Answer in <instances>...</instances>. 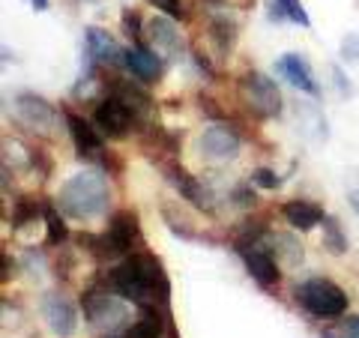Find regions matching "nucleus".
<instances>
[{"label":"nucleus","instance_id":"nucleus-1","mask_svg":"<svg viewBox=\"0 0 359 338\" xmlns=\"http://www.w3.org/2000/svg\"><path fill=\"white\" fill-rule=\"evenodd\" d=\"M105 288L141 309L168 306V297H171V281L165 276L162 261L153 252H144V249L120 257V261L108 269Z\"/></svg>","mask_w":359,"mask_h":338},{"label":"nucleus","instance_id":"nucleus-2","mask_svg":"<svg viewBox=\"0 0 359 338\" xmlns=\"http://www.w3.org/2000/svg\"><path fill=\"white\" fill-rule=\"evenodd\" d=\"M54 204H57V210L66 219L96 222L111 207V183L96 168H81V171H75L72 177H66L60 183L57 195H54Z\"/></svg>","mask_w":359,"mask_h":338},{"label":"nucleus","instance_id":"nucleus-3","mask_svg":"<svg viewBox=\"0 0 359 338\" xmlns=\"http://www.w3.org/2000/svg\"><path fill=\"white\" fill-rule=\"evenodd\" d=\"M132 302L108 288H87L81 294V311L96 338H114L132 323Z\"/></svg>","mask_w":359,"mask_h":338},{"label":"nucleus","instance_id":"nucleus-4","mask_svg":"<svg viewBox=\"0 0 359 338\" xmlns=\"http://www.w3.org/2000/svg\"><path fill=\"white\" fill-rule=\"evenodd\" d=\"M294 299L299 302V309L306 314L320 318V320H335L347 311V294L332 278H323V276L299 281L294 288Z\"/></svg>","mask_w":359,"mask_h":338},{"label":"nucleus","instance_id":"nucleus-5","mask_svg":"<svg viewBox=\"0 0 359 338\" xmlns=\"http://www.w3.org/2000/svg\"><path fill=\"white\" fill-rule=\"evenodd\" d=\"M237 96L243 99V105L252 111L255 117L261 120H278L285 108L282 90L269 75H264L261 69H245L237 78Z\"/></svg>","mask_w":359,"mask_h":338},{"label":"nucleus","instance_id":"nucleus-6","mask_svg":"<svg viewBox=\"0 0 359 338\" xmlns=\"http://www.w3.org/2000/svg\"><path fill=\"white\" fill-rule=\"evenodd\" d=\"M13 111H15V120L27 132L39 135V138H51L54 135V126H57V108H54L48 99H42L36 93H18L13 99Z\"/></svg>","mask_w":359,"mask_h":338},{"label":"nucleus","instance_id":"nucleus-7","mask_svg":"<svg viewBox=\"0 0 359 338\" xmlns=\"http://www.w3.org/2000/svg\"><path fill=\"white\" fill-rule=\"evenodd\" d=\"M96 123V129L105 135V138L111 141H120V138H126V135L132 132L135 126V114L126 108V102H120L117 96H105L102 102H96L93 108V117H90Z\"/></svg>","mask_w":359,"mask_h":338},{"label":"nucleus","instance_id":"nucleus-8","mask_svg":"<svg viewBox=\"0 0 359 338\" xmlns=\"http://www.w3.org/2000/svg\"><path fill=\"white\" fill-rule=\"evenodd\" d=\"M240 135L233 132L231 126H207L204 132L198 135V156L207 162H231L240 156Z\"/></svg>","mask_w":359,"mask_h":338},{"label":"nucleus","instance_id":"nucleus-9","mask_svg":"<svg viewBox=\"0 0 359 338\" xmlns=\"http://www.w3.org/2000/svg\"><path fill=\"white\" fill-rule=\"evenodd\" d=\"M42 320L57 338H72L78 330V306L63 290H48L42 297Z\"/></svg>","mask_w":359,"mask_h":338},{"label":"nucleus","instance_id":"nucleus-10","mask_svg":"<svg viewBox=\"0 0 359 338\" xmlns=\"http://www.w3.org/2000/svg\"><path fill=\"white\" fill-rule=\"evenodd\" d=\"M63 120H66V129H69V135H72L75 153L81 156V159H90V162H102V156H105L102 138L105 135L96 129V123L84 120L81 114H75V111H69V108H63Z\"/></svg>","mask_w":359,"mask_h":338},{"label":"nucleus","instance_id":"nucleus-11","mask_svg":"<svg viewBox=\"0 0 359 338\" xmlns=\"http://www.w3.org/2000/svg\"><path fill=\"white\" fill-rule=\"evenodd\" d=\"M123 66L132 75V81L138 84H159L162 81V69H165V58L159 51L147 48L144 42H132L129 48H123Z\"/></svg>","mask_w":359,"mask_h":338},{"label":"nucleus","instance_id":"nucleus-12","mask_svg":"<svg viewBox=\"0 0 359 338\" xmlns=\"http://www.w3.org/2000/svg\"><path fill=\"white\" fill-rule=\"evenodd\" d=\"M177 18L171 15H153L147 21V30H144V39L150 42V48H156L165 60H180L186 54V42L183 33L174 25Z\"/></svg>","mask_w":359,"mask_h":338},{"label":"nucleus","instance_id":"nucleus-13","mask_svg":"<svg viewBox=\"0 0 359 338\" xmlns=\"http://www.w3.org/2000/svg\"><path fill=\"white\" fill-rule=\"evenodd\" d=\"M276 72L282 75L294 90H299V93H306L311 99L320 96V84H318V78H314V69H311L306 54L285 51L282 58H276Z\"/></svg>","mask_w":359,"mask_h":338},{"label":"nucleus","instance_id":"nucleus-14","mask_svg":"<svg viewBox=\"0 0 359 338\" xmlns=\"http://www.w3.org/2000/svg\"><path fill=\"white\" fill-rule=\"evenodd\" d=\"M243 264H245V273H249L257 285L273 290L278 288V281H282V269H278V257L266 249L264 243H255V245H243L237 249Z\"/></svg>","mask_w":359,"mask_h":338},{"label":"nucleus","instance_id":"nucleus-15","mask_svg":"<svg viewBox=\"0 0 359 338\" xmlns=\"http://www.w3.org/2000/svg\"><path fill=\"white\" fill-rule=\"evenodd\" d=\"M105 234H108V240H111V245L117 249L120 257H126L129 252H138V245H141V240H144L138 212H135V210H117L114 216L108 219Z\"/></svg>","mask_w":359,"mask_h":338},{"label":"nucleus","instance_id":"nucleus-16","mask_svg":"<svg viewBox=\"0 0 359 338\" xmlns=\"http://www.w3.org/2000/svg\"><path fill=\"white\" fill-rule=\"evenodd\" d=\"M84 58H87V69L93 66H117L123 63V48L114 42L108 30L102 27H87L84 30Z\"/></svg>","mask_w":359,"mask_h":338},{"label":"nucleus","instance_id":"nucleus-17","mask_svg":"<svg viewBox=\"0 0 359 338\" xmlns=\"http://www.w3.org/2000/svg\"><path fill=\"white\" fill-rule=\"evenodd\" d=\"M165 177L171 180V186L180 191V198H186L195 210L210 212L212 204H216V201H212V191H210L204 183H201V180H195L192 174H186L183 165H168V168H165Z\"/></svg>","mask_w":359,"mask_h":338},{"label":"nucleus","instance_id":"nucleus-18","mask_svg":"<svg viewBox=\"0 0 359 338\" xmlns=\"http://www.w3.org/2000/svg\"><path fill=\"white\" fill-rule=\"evenodd\" d=\"M111 96H117L120 102H126V108L135 114V123H141V126H153V99L144 93L138 84L114 78V81H111Z\"/></svg>","mask_w":359,"mask_h":338},{"label":"nucleus","instance_id":"nucleus-19","mask_svg":"<svg viewBox=\"0 0 359 338\" xmlns=\"http://www.w3.org/2000/svg\"><path fill=\"white\" fill-rule=\"evenodd\" d=\"M207 36H210V45L216 48L219 58H231L233 45H237V36H240V25L233 18H228V13L212 15L210 25H207Z\"/></svg>","mask_w":359,"mask_h":338},{"label":"nucleus","instance_id":"nucleus-20","mask_svg":"<svg viewBox=\"0 0 359 338\" xmlns=\"http://www.w3.org/2000/svg\"><path fill=\"white\" fill-rule=\"evenodd\" d=\"M282 216L294 231L306 234V231L318 228L327 212H323L318 204H311V201H287V204H282Z\"/></svg>","mask_w":359,"mask_h":338},{"label":"nucleus","instance_id":"nucleus-21","mask_svg":"<svg viewBox=\"0 0 359 338\" xmlns=\"http://www.w3.org/2000/svg\"><path fill=\"white\" fill-rule=\"evenodd\" d=\"M144 314L135 323H129L126 330L114 338H165V320H162V311L150 306V309H141Z\"/></svg>","mask_w":359,"mask_h":338},{"label":"nucleus","instance_id":"nucleus-22","mask_svg":"<svg viewBox=\"0 0 359 338\" xmlns=\"http://www.w3.org/2000/svg\"><path fill=\"white\" fill-rule=\"evenodd\" d=\"M266 18L273 25H282V21H294L299 27H311V15L306 13V6L299 0H266Z\"/></svg>","mask_w":359,"mask_h":338},{"label":"nucleus","instance_id":"nucleus-23","mask_svg":"<svg viewBox=\"0 0 359 338\" xmlns=\"http://www.w3.org/2000/svg\"><path fill=\"white\" fill-rule=\"evenodd\" d=\"M261 243L278 257V264H287V266H299L302 264V245H299V240H294V236H287V234H266Z\"/></svg>","mask_w":359,"mask_h":338},{"label":"nucleus","instance_id":"nucleus-24","mask_svg":"<svg viewBox=\"0 0 359 338\" xmlns=\"http://www.w3.org/2000/svg\"><path fill=\"white\" fill-rule=\"evenodd\" d=\"M78 245L87 249L99 264H117L120 261V255H117L114 245H111L108 234H87L84 231V234H78Z\"/></svg>","mask_w":359,"mask_h":338},{"label":"nucleus","instance_id":"nucleus-25","mask_svg":"<svg viewBox=\"0 0 359 338\" xmlns=\"http://www.w3.org/2000/svg\"><path fill=\"white\" fill-rule=\"evenodd\" d=\"M42 216H45V207H39L33 198H18L13 204V219H9V224H13V231H25L27 224H36Z\"/></svg>","mask_w":359,"mask_h":338},{"label":"nucleus","instance_id":"nucleus-26","mask_svg":"<svg viewBox=\"0 0 359 338\" xmlns=\"http://www.w3.org/2000/svg\"><path fill=\"white\" fill-rule=\"evenodd\" d=\"M320 228H323V249H327L330 255H344L347 252V234L341 231V224L335 216H323L320 222Z\"/></svg>","mask_w":359,"mask_h":338},{"label":"nucleus","instance_id":"nucleus-27","mask_svg":"<svg viewBox=\"0 0 359 338\" xmlns=\"http://www.w3.org/2000/svg\"><path fill=\"white\" fill-rule=\"evenodd\" d=\"M66 216L57 210V204H45V216H42V222H45V231H48V243H54V245H63L66 240H69V231H66V222H63Z\"/></svg>","mask_w":359,"mask_h":338},{"label":"nucleus","instance_id":"nucleus-28","mask_svg":"<svg viewBox=\"0 0 359 338\" xmlns=\"http://www.w3.org/2000/svg\"><path fill=\"white\" fill-rule=\"evenodd\" d=\"M120 21H123V33H126L132 42H144V30H147V21H144L138 13H135V9H123Z\"/></svg>","mask_w":359,"mask_h":338},{"label":"nucleus","instance_id":"nucleus-29","mask_svg":"<svg viewBox=\"0 0 359 338\" xmlns=\"http://www.w3.org/2000/svg\"><path fill=\"white\" fill-rule=\"evenodd\" d=\"M341 60L344 63H359V33L351 30V33H344V39H341Z\"/></svg>","mask_w":359,"mask_h":338},{"label":"nucleus","instance_id":"nucleus-30","mask_svg":"<svg viewBox=\"0 0 359 338\" xmlns=\"http://www.w3.org/2000/svg\"><path fill=\"white\" fill-rule=\"evenodd\" d=\"M252 183L261 186V189H278L282 186V177H278L276 171H269V168H257V171L252 174Z\"/></svg>","mask_w":359,"mask_h":338},{"label":"nucleus","instance_id":"nucleus-31","mask_svg":"<svg viewBox=\"0 0 359 338\" xmlns=\"http://www.w3.org/2000/svg\"><path fill=\"white\" fill-rule=\"evenodd\" d=\"M153 9H159L162 15H171V18H186V9L180 0H147Z\"/></svg>","mask_w":359,"mask_h":338},{"label":"nucleus","instance_id":"nucleus-32","mask_svg":"<svg viewBox=\"0 0 359 338\" xmlns=\"http://www.w3.org/2000/svg\"><path fill=\"white\" fill-rule=\"evenodd\" d=\"M231 198H233V204H240L243 210H252L257 204V195H255L249 186H237V189L231 191Z\"/></svg>","mask_w":359,"mask_h":338},{"label":"nucleus","instance_id":"nucleus-33","mask_svg":"<svg viewBox=\"0 0 359 338\" xmlns=\"http://www.w3.org/2000/svg\"><path fill=\"white\" fill-rule=\"evenodd\" d=\"M330 72H332L335 90H339L341 96H347V99H351V96H353V84H351V78H347V75L341 72V66H335V63H332V69H330Z\"/></svg>","mask_w":359,"mask_h":338},{"label":"nucleus","instance_id":"nucleus-34","mask_svg":"<svg viewBox=\"0 0 359 338\" xmlns=\"http://www.w3.org/2000/svg\"><path fill=\"white\" fill-rule=\"evenodd\" d=\"M344 338H359V314H347L344 318Z\"/></svg>","mask_w":359,"mask_h":338},{"label":"nucleus","instance_id":"nucleus-35","mask_svg":"<svg viewBox=\"0 0 359 338\" xmlns=\"http://www.w3.org/2000/svg\"><path fill=\"white\" fill-rule=\"evenodd\" d=\"M192 60H195V66L201 69V75H207V78H212V66H210V60L204 58L201 51H192Z\"/></svg>","mask_w":359,"mask_h":338},{"label":"nucleus","instance_id":"nucleus-36","mask_svg":"<svg viewBox=\"0 0 359 338\" xmlns=\"http://www.w3.org/2000/svg\"><path fill=\"white\" fill-rule=\"evenodd\" d=\"M347 204H351V207L359 212V189H351V191H347Z\"/></svg>","mask_w":359,"mask_h":338},{"label":"nucleus","instance_id":"nucleus-37","mask_svg":"<svg viewBox=\"0 0 359 338\" xmlns=\"http://www.w3.org/2000/svg\"><path fill=\"white\" fill-rule=\"evenodd\" d=\"M27 4H30L33 9H36V13H45V9L51 6V0H27Z\"/></svg>","mask_w":359,"mask_h":338},{"label":"nucleus","instance_id":"nucleus-38","mask_svg":"<svg viewBox=\"0 0 359 338\" xmlns=\"http://www.w3.org/2000/svg\"><path fill=\"white\" fill-rule=\"evenodd\" d=\"M320 338H344V335H339V332H332V330H323V332H320Z\"/></svg>","mask_w":359,"mask_h":338},{"label":"nucleus","instance_id":"nucleus-39","mask_svg":"<svg viewBox=\"0 0 359 338\" xmlns=\"http://www.w3.org/2000/svg\"><path fill=\"white\" fill-rule=\"evenodd\" d=\"M90 4H96V0H90Z\"/></svg>","mask_w":359,"mask_h":338}]
</instances>
